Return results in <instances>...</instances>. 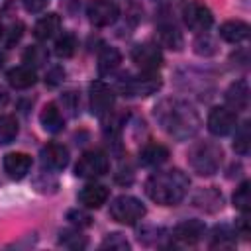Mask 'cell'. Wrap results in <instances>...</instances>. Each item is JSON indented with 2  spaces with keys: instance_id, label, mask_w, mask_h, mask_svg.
<instances>
[{
  "instance_id": "obj_1",
  "label": "cell",
  "mask_w": 251,
  "mask_h": 251,
  "mask_svg": "<svg viewBox=\"0 0 251 251\" xmlns=\"http://www.w3.org/2000/svg\"><path fill=\"white\" fill-rule=\"evenodd\" d=\"M153 114H155V120L159 122V126L171 137H175L178 141H184V139L196 135L200 129V124H202L196 108L180 98L161 100L155 106Z\"/></svg>"
},
{
  "instance_id": "obj_2",
  "label": "cell",
  "mask_w": 251,
  "mask_h": 251,
  "mask_svg": "<svg viewBox=\"0 0 251 251\" xmlns=\"http://www.w3.org/2000/svg\"><path fill=\"white\" fill-rule=\"evenodd\" d=\"M188 186L190 180L180 169H169L153 173L145 182V192L161 206H175L186 196Z\"/></svg>"
},
{
  "instance_id": "obj_3",
  "label": "cell",
  "mask_w": 251,
  "mask_h": 251,
  "mask_svg": "<svg viewBox=\"0 0 251 251\" xmlns=\"http://www.w3.org/2000/svg\"><path fill=\"white\" fill-rule=\"evenodd\" d=\"M222 157L224 151L214 141H198L188 149V165L200 176H210L218 173L222 165Z\"/></svg>"
},
{
  "instance_id": "obj_4",
  "label": "cell",
  "mask_w": 251,
  "mask_h": 251,
  "mask_svg": "<svg viewBox=\"0 0 251 251\" xmlns=\"http://www.w3.org/2000/svg\"><path fill=\"white\" fill-rule=\"evenodd\" d=\"M110 216L118 224L133 226V224H137L145 216V206L135 196L122 194V196H118V198L112 200V204H110Z\"/></svg>"
},
{
  "instance_id": "obj_5",
  "label": "cell",
  "mask_w": 251,
  "mask_h": 251,
  "mask_svg": "<svg viewBox=\"0 0 251 251\" xmlns=\"http://www.w3.org/2000/svg\"><path fill=\"white\" fill-rule=\"evenodd\" d=\"M161 84H163V80L157 73L143 71L137 76L122 78L118 82V88L124 96H149V94H155L161 88Z\"/></svg>"
},
{
  "instance_id": "obj_6",
  "label": "cell",
  "mask_w": 251,
  "mask_h": 251,
  "mask_svg": "<svg viewBox=\"0 0 251 251\" xmlns=\"http://www.w3.org/2000/svg\"><path fill=\"white\" fill-rule=\"evenodd\" d=\"M108 169H110L108 155L100 149H92L80 155L78 163L75 165V175L80 178H98L106 175Z\"/></svg>"
},
{
  "instance_id": "obj_7",
  "label": "cell",
  "mask_w": 251,
  "mask_h": 251,
  "mask_svg": "<svg viewBox=\"0 0 251 251\" xmlns=\"http://www.w3.org/2000/svg\"><path fill=\"white\" fill-rule=\"evenodd\" d=\"M182 20H184V25L192 31H206L212 22H214V16L210 12L208 6H204L202 2L194 0V2H188L184 8H182Z\"/></svg>"
},
{
  "instance_id": "obj_8",
  "label": "cell",
  "mask_w": 251,
  "mask_h": 251,
  "mask_svg": "<svg viewBox=\"0 0 251 251\" xmlns=\"http://www.w3.org/2000/svg\"><path fill=\"white\" fill-rule=\"evenodd\" d=\"M86 14H88V20H90L92 25L106 27V25H112L118 20L120 8L112 0H92L86 8Z\"/></svg>"
},
{
  "instance_id": "obj_9",
  "label": "cell",
  "mask_w": 251,
  "mask_h": 251,
  "mask_svg": "<svg viewBox=\"0 0 251 251\" xmlns=\"http://www.w3.org/2000/svg\"><path fill=\"white\" fill-rule=\"evenodd\" d=\"M131 61L147 73H155L163 65V53L153 43H139L131 49Z\"/></svg>"
},
{
  "instance_id": "obj_10",
  "label": "cell",
  "mask_w": 251,
  "mask_h": 251,
  "mask_svg": "<svg viewBox=\"0 0 251 251\" xmlns=\"http://www.w3.org/2000/svg\"><path fill=\"white\" fill-rule=\"evenodd\" d=\"M204 231H206V226L200 220H186V222L178 224L173 229V235H171L173 237V245L192 247L204 237Z\"/></svg>"
},
{
  "instance_id": "obj_11",
  "label": "cell",
  "mask_w": 251,
  "mask_h": 251,
  "mask_svg": "<svg viewBox=\"0 0 251 251\" xmlns=\"http://www.w3.org/2000/svg\"><path fill=\"white\" fill-rule=\"evenodd\" d=\"M114 108V92L102 80L90 84V112L98 118H104Z\"/></svg>"
},
{
  "instance_id": "obj_12",
  "label": "cell",
  "mask_w": 251,
  "mask_h": 251,
  "mask_svg": "<svg viewBox=\"0 0 251 251\" xmlns=\"http://www.w3.org/2000/svg\"><path fill=\"white\" fill-rule=\"evenodd\" d=\"M235 124H237V116L227 106H216L208 114V129L218 137L227 135L231 129H235Z\"/></svg>"
},
{
  "instance_id": "obj_13",
  "label": "cell",
  "mask_w": 251,
  "mask_h": 251,
  "mask_svg": "<svg viewBox=\"0 0 251 251\" xmlns=\"http://www.w3.org/2000/svg\"><path fill=\"white\" fill-rule=\"evenodd\" d=\"M41 161L43 167H47L49 171H61L69 165V149L63 143H47L41 149Z\"/></svg>"
},
{
  "instance_id": "obj_14",
  "label": "cell",
  "mask_w": 251,
  "mask_h": 251,
  "mask_svg": "<svg viewBox=\"0 0 251 251\" xmlns=\"http://www.w3.org/2000/svg\"><path fill=\"white\" fill-rule=\"evenodd\" d=\"M2 167H4V173L14 178V180H22L29 169H31V157L27 153H20V151H14V153H8L2 161Z\"/></svg>"
},
{
  "instance_id": "obj_15",
  "label": "cell",
  "mask_w": 251,
  "mask_h": 251,
  "mask_svg": "<svg viewBox=\"0 0 251 251\" xmlns=\"http://www.w3.org/2000/svg\"><path fill=\"white\" fill-rule=\"evenodd\" d=\"M226 102L233 112H243L249 106V86L247 80H235L226 90Z\"/></svg>"
},
{
  "instance_id": "obj_16",
  "label": "cell",
  "mask_w": 251,
  "mask_h": 251,
  "mask_svg": "<svg viewBox=\"0 0 251 251\" xmlns=\"http://www.w3.org/2000/svg\"><path fill=\"white\" fill-rule=\"evenodd\" d=\"M6 78H8V84H10L12 88H16V90H25V88H29V86L35 84L37 75H35V69H33V67H29V65H20V67L10 69L8 75H6Z\"/></svg>"
},
{
  "instance_id": "obj_17",
  "label": "cell",
  "mask_w": 251,
  "mask_h": 251,
  "mask_svg": "<svg viewBox=\"0 0 251 251\" xmlns=\"http://www.w3.org/2000/svg\"><path fill=\"white\" fill-rule=\"evenodd\" d=\"M110 192L104 184H86L82 186V190L78 192V202L84 206V208H100L106 200H108Z\"/></svg>"
},
{
  "instance_id": "obj_18",
  "label": "cell",
  "mask_w": 251,
  "mask_h": 251,
  "mask_svg": "<svg viewBox=\"0 0 251 251\" xmlns=\"http://www.w3.org/2000/svg\"><path fill=\"white\" fill-rule=\"evenodd\" d=\"M157 39L163 47H169L173 51H180L182 45H184V39H182V33L176 29L175 24L171 22H161L157 25Z\"/></svg>"
},
{
  "instance_id": "obj_19",
  "label": "cell",
  "mask_w": 251,
  "mask_h": 251,
  "mask_svg": "<svg viewBox=\"0 0 251 251\" xmlns=\"http://www.w3.org/2000/svg\"><path fill=\"white\" fill-rule=\"evenodd\" d=\"M39 122L43 126V129L49 131V133H59L65 127V118H63V114H61V110H59V106L55 102H49L41 110Z\"/></svg>"
},
{
  "instance_id": "obj_20",
  "label": "cell",
  "mask_w": 251,
  "mask_h": 251,
  "mask_svg": "<svg viewBox=\"0 0 251 251\" xmlns=\"http://www.w3.org/2000/svg\"><path fill=\"white\" fill-rule=\"evenodd\" d=\"M220 35L227 43H241L249 37V25L241 20H229L220 25Z\"/></svg>"
},
{
  "instance_id": "obj_21",
  "label": "cell",
  "mask_w": 251,
  "mask_h": 251,
  "mask_svg": "<svg viewBox=\"0 0 251 251\" xmlns=\"http://www.w3.org/2000/svg\"><path fill=\"white\" fill-rule=\"evenodd\" d=\"M169 159V149L161 143H147L139 151V163L145 167H159Z\"/></svg>"
},
{
  "instance_id": "obj_22",
  "label": "cell",
  "mask_w": 251,
  "mask_h": 251,
  "mask_svg": "<svg viewBox=\"0 0 251 251\" xmlns=\"http://www.w3.org/2000/svg\"><path fill=\"white\" fill-rule=\"evenodd\" d=\"M194 206L200 208V210H206V212H218L222 210L224 206V196L220 190L216 188H204L200 190L196 196H194Z\"/></svg>"
},
{
  "instance_id": "obj_23",
  "label": "cell",
  "mask_w": 251,
  "mask_h": 251,
  "mask_svg": "<svg viewBox=\"0 0 251 251\" xmlns=\"http://www.w3.org/2000/svg\"><path fill=\"white\" fill-rule=\"evenodd\" d=\"M59 27H61V18L57 14H47V16L37 20V24L33 27V35L39 41H47V39L57 35Z\"/></svg>"
},
{
  "instance_id": "obj_24",
  "label": "cell",
  "mask_w": 251,
  "mask_h": 251,
  "mask_svg": "<svg viewBox=\"0 0 251 251\" xmlns=\"http://www.w3.org/2000/svg\"><path fill=\"white\" fill-rule=\"evenodd\" d=\"M122 63V55L116 47H104L100 53H98V73L102 76L106 75H112Z\"/></svg>"
},
{
  "instance_id": "obj_25",
  "label": "cell",
  "mask_w": 251,
  "mask_h": 251,
  "mask_svg": "<svg viewBox=\"0 0 251 251\" xmlns=\"http://www.w3.org/2000/svg\"><path fill=\"white\" fill-rule=\"evenodd\" d=\"M212 249H231L235 247V231L229 226H216L210 237Z\"/></svg>"
},
{
  "instance_id": "obj_26",
  "label": "cell",
  "mask_w": 251,
  "mask_h": 251,
  "mask_svg": "<svg viewBox=\"0 0 251 251\" xmlns=\"http://www.w3.org/2000/svg\"><path fill=\"white\" fill-rule=\"evenodd\" d=\"M251 147V124L243 122L237 129H235V139H233V149L239 155H247Z\"/></svg>"
},
{
  "instance_id": "obj_27",
  "label": "cell",
  "mask_w": 251,
  "mask_h": 251,
  "mask_svg": "<svg viewBox=\"0 0 251 251\" xmlns=\"http://www.w3.org/2000/svg\"><path fill=\"white\" fill-rule=\"evenodd\" d=\"M76 51V37L73 33H63L57 41H55V55L61 59H69L73 57Z\"/></svg>"
},
{
  "instance_id": "obj_28",
  "label": "cell",
  "mask_w": 251,
  "mask_h": 251,
  "mask_svg": "<svg viewBox=\"0 0 251 251\" xmlns=\"http://www.w3.org/2000/svg\"><path fill=\"white\" fill-rule=\"evenodd\" d=\"M233 206L237 210H241L243 214H247L251 210V184L245 180L239 184V188L233 192Z\"/></svg>"
},
{
  "instance_id": "obj_29",
  "label": "cell",
  "mask_w": 251,
  "mask_h": 251,
  "mask_svg": "<svg viewBox=\"0 0 251 251\" xmlns=\"http://www.w3.org/2000/svg\"><path fill=\"white\" fill-rule=\"evenodd\" d=\"M18 135V122L14 116H0V145L14 141Z\"/></svg>"
},
{
  "instance_id": "obj_30",
  "label": "cell",
  "mask_w": 251,
  "mask_h": 251,
  "mask_svg": "<svg viewBox=\"0 0 251 251\" xmlns=\"http://www.w3.org/2000/svg\"><path fill=\"white\" fill-rule=\"evenodd\" d=\"M59 245H63V247H67V249H84V247L88 245V241H86V237L80 235L78 231L65 229V231H61Z\"/></svg>"
},
{
  "instance_id": "obj_31",
  "label": "cell",
  "mask_w": 251,
  "mask_h": 251,
  "mask_svg": "<svg viewBox=\"0 0 251 251\" xmlns=\"http://www.w3.org/2000/svg\"><path fill=\"white\" fill-rule=\"evenodd\" d=\"M47 51L41 45H31L24 51V63H27L29 67H41L47 63Z\"/></svg>"
},
{
  "instance_id": "obj_32",
  "label": "cell",
  "mask_w": 251,
  "mask_h": 251,
  "mask_svg": "<svg viewBox=\"0 0 251 251\" xmlns=\"http://www.w3.org/2000/svg\"><path fill=\"white\" fill-rule=\"evenodd\" d=\"M194 51H196V55L210 57V55H214V53L218 51V45H216V41H214L208 33H202V35L194 41Z\"/></svg>"
},
{
  "instance_id": "obj_33",
  "label": "cell",
  "mask_w": 251,
  "mask_h": 251,
  "mask_svg": "<svg viewBox=\"0 0 251 251\" xmlns=\"http://www.w3.org/2000/svg\"><path fill=\"white\" fill-rule=\"evenodd\" d=\"M102 249H129V241L122 235V233H110L102 243H100Z\"/></svg>"
},
{
  "instance_id": "obj_34",
  "label": "cell",
  "mask_w": 251,
  "mask_h": 251,
  "mask_svg": "<svg viewBox=\"0 0 251 251\" xmlns=\"http://www.w3.org/2000/svg\"><path fill=\"white\" fill-rule=\"evenodd\" d=\"M67 220L76 227H88L92 224V218L82 210H69L67 212Z\"/></svg>"
},
{
  "instance_id": "obj_35",
  "label": "cell",
  "mask_w": 251,
  "mask_h": 251,
  "mask_svg": "<svg viewBox=\"0 0 251 251\" xmlns=\"http://www.w3.org/2000/svg\"><path fill=\"white\" fill-rule=\"evenodd\" d=\"M61 102H63V108H67L71 116H75V114H76V108H78L76 92H73V90H71V92H65V94H63V98H61Z\"/></svg>"
},
{
  "instance_id": "obj_36",
  "label": "cell",
  "mask_w": 251,
  "mask_h": 251,
  "mask_svg": "<svg viewBox=\"0 0 251 251\" xmlns=\"http://www.w3.org/2000/svg\"><path fill=\"white\" fill-rule=\"evenodd\" d=\"M22 35H24V24H22V22L12 24V27H10V31H8V41H6V45L12 47L14 43H18V41L22 39Z\"/></svg>"
},
{
  "instance_id": "obj_37",
  "label": "cell",
  "mask_w": 251,
  "mask_h": 251,
  "mask_svg": "<svg viewBox=\"0 0 251 251\" xmlns=\"http://www.w3.org/2000/svg\"><path fill=\"white\" fill-rule=\"evenodd\" d=\"M63 76H65V71H63L61 67H53V69H49V73H47V76H45V82H47L49 86H57V84L63 80Z\"/></svg>"
},
{
  "instance_id": "obj_38",
  "label": "cell",
  "mask_w": 251,
  "mask_h": 251,
  "mask_svg": "<svg viewBox=\"0 0 251 251\" xmlns=\"http://www.w3.org/2000/svg\"><path fill=\"white\" fill-rule=\"evenodd\" d=\"M22 4H24V8H25L27 12L35 14V12H41V10L49 4V0H22Z\"/></svg>"
},
{
  "instance_id": "obj_39",
  "label": "cell",
  "mask_w": 251,
  "mask_h": 251,
  "mask_svg": "<svg viewBox=\"0 0 251 251\" xmlns=\"http://www.w3.org/2000/svg\"><path fill=\"white\" fill-rule=\"evenodd\" d=\"M235 231H237L239 235H243L245 239H249V235H251V229H249V220H247V216H243V218H239V220H237Z\"/></svg>"
},
{
  "instance_id": "obj_40",
  "label": "cell",
  "mask_w": 251,
  "mask_h": 251,
  "mask_svg": "<svg viewBox=\"0 0 251 251\" xmlns=\"http://www.w3.org/2000/svg\"><path fill=\"white\" fill-rule=\"evenodd\" d=\"M6 102H8V94H6V90H4V88H0V108H2V106H6Z\"/></svg>"
},
{
  "instance_id": "obj_41",
  "label": "cell",
  "mask_w": 251,
  "mask_h": 251,
  "mask_svg": "<svg viewBox=\"0 0 251 251\" xmlns=\"http://www.w3.org/2000/svg\"><path fill=\"white\" fill-rule=\"evenodd\" d=\"M4 33H6V31H4V25H2V22H0V37H2Z\"/></svg>"
},
{
  "instance_id": "obj_42",
  "label": "cell",
  "mask_w": 251,
  "mask_h": 251,
  "mask_svg": "<svg viewBox=\"0 0 251 251\" xmlns=\"http://www.w3.org/2000/svg\"><path fill=\"white\" fill-rule=\"evenodd\" d=\"M0 67H2V57H0Z\"/></svg>"
}]
</instances>
